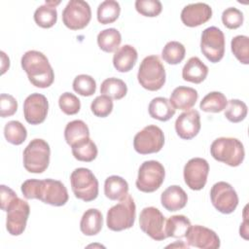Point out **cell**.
Wrapping results in <instances>:
<instances>
[{
  "mask_svg": "<svg viewBox=\"0 0 249 249\" xmlns=\"http://www.w3.org/2000/svg\"><path fill=\"white\" fill-rule=\"evenodd\" d=\"M113 101L112 98H110L107 95L101 94L96 96L91 104H90V110L92 114L99 118H105L111 114L113 111Z\"/></svg>",
  "mask_w": 249,
  "mask_h": 249,
  "instance_id": "cell-40",
  "label": "cell"
},
{
  "mask_svg": "<svg viewBox=\"0 0 249 249\" xmlns=\"http://www.w3.org/2000/svg\"><path fill=\"white\" fill-rule=\"evenodd\" d=\"M34 20L36 24L42 28H50L53 26L57 20L56 8L46 2L35 10Z\"/></svg>",
  "mask_w": 249,
  "mask_h": 249,
  "instance_id": "cell-33",
  "label": "cell"
},
{
  "mask_svg": "<svg viewBox=\"0 0 249 249\" xmlns=\"http://www.w3.org/2000/svg\"><path fill=\"white\" fill-rule=\"evenodd\" d=\"M73 89L82 96H91L96 90L95 80L87 74L78 75L73 81Z\"/></svg>",
  "mask_w": 249,
  "mask_h": 249,
  "instance_id": "cell-39",
  "label": "cell"
},
{
  "mask_svg": "<svg viewBox=\"0 0 249 249\" xmlns=\"http://www.w3.org/2000/svg\"><path fill=\"white\" fill-rule=\"evenodd\" d=\"M225 35L220 28L210 26L202 31L200 51L210 62L216 63L223 58L225 54Z\"/></svg>",
  "mask_w": 249,
  "mask_h": 249,
  "instance_id": "cell-9",
  "label": "cell"
},
{
  "mask_svg": "<svg viewBox=\"0 0 249 249\" xmlns=\"http://www.w3.org/2000/svg\"><path fill=\"white\" fill-rule=\"evenodd\" d=\"M23 166L30 173H43L49 166L50 145L41 138H35L23 150Z\"/></svg>",
  "mask_w": 249,
  "mask_h": 249,
  "instance_id": "cell-6",
  "label": "cell"
},
{
  "mask_svg": "<svg viewBox=\"0 0 249 249\" xmlns=\"http://www.w3.org/2000/svg\"><path fill=\"white\" fill-rule=\"evenodd\" d=\"M21 67L27 74L29 82L36 88L46 89L52 86L54 73L48 57L41 52L31 50L21 56Z\"/></svg>",
  "mask_w": 249,
  "mask_h": 249,
  "instance_id": "cell-2",
  "label": "cell"
},
{
  "mask_svg": "<svg viewBox=\"0 0 249 249\" xmlns=\"http://www.w3.org/2000/svg\"><path fill=\"white\" fill-rule=\"evenodd\" d=\"M164 177L165 170L160 161L146 160L138 169L135 185L136 188L143 193H153L161 186Z\"/></svg>",
  "mask_w": 249,
  "mask_h": 249,
  "instance_id": "cell-8",
  "label": "cell"
},
{
  "mask_svg": "<svg viewBox=\"0 0 249 249\" xmlns=\"http://www.w3.org/2000/svg\"><path fill=\"white\" fill-rule=\"evenodd\" d=\"M136 206L131 196L128 194L120 199L119 203L112 206L106 217V225L113 231H121L130 229L134 225Z\"/></svg>",
  "mask_w": 249,
  "mask_h": 249,
  "instance_id": "cell-5",
  "label": "cell"
},
{
  "mask_svg": "<svg viewBox=\"0 0 249 249\" xmlns=\"http://www.w3.org/2000/svg\"><path fill=\"white\" fill-rule=\"evenodd\" d=\"M186 54V49L184 45L178 41H170L165 44L161 51L162 59L171 65L179 64Z\"/></svg>",
  "mask_w": 249,
  "mask_h": 249,
  "instance_id": "cell-35",
  "label": "cell"
},
{
  "mask_svg": "<svg viewBox=\"0 0 249 249\" xmlns=\"http://www.w3.org/2000/svg\"><path fill=\"white\" fill-rule=\"evenodd\" d=\"M60 110L66 115H75L81 109L80 99L71 92H64L58 98Z\"/></svg>",
  "mask_w": 249,
  "mask_h": 249,
  "instance_id": "cell-41",
  "label": "cell"
},
{
  "mask_svg": "<svg viewBox=\"0 0 249 249\" xmlns=\"http://www.w3.org/2000/svg\"><path fill=\"white\" fill-rule=\"evenodd\" d=\"M103 226L102 213L96 208H89L83 214L80 222L81 231L88 236L99 233Z\"/></svg>",
  "mask_w": 249,
  "mask_h": 249,
  "instance_id": "cell-24",
  "label": "cell"
},
{
  "mask_svg": "<svg viewBox=\"0 0 249 249\" xmlns=\"http://www.w3.org/2000/svg\"><path fill=\"white\" fill-rule=\"evenodd\" d=\"M166 74L158 55H148L140 63L137 80L142 88L150 91L160 89L165 84Z\"/></svg>",
  "mask_w": 249,
  "mask_h": 249,
  "instance_id": "cell-4",
  "label": "cell"
},
{
  "mask_svg": "<svg viewBox=\"0 0 249 249\" xmlns=\"http://www.w3.org/2000/svg\"><path fill=\"white\" fill-rule=\"evenodd\" d=\"M198 98L197 91L190 87H177L170 94L169 101L175 109L190 110Z\"/></svg>",
  "mask_w": 249,
  "mask_h": 249,
  "instance_id": "cell-22",
  "label": "cell"
},
{
  "mask_svg": "<svg viewBox=\"0 0 249 249\" xmlns=\"http://www.w3.org/2000/svg\"><path fill=\"white\" fill-rule=\"evenodd\" d=\"M208 74V67L197 57L193 56L188 59L182 69V78L194 84H200Z\"/></svg>",
  "mask_w": 249,
  "mask_h": 249,
  "instance_id": "cell-23",
  "label": "cell"
},
{
  "mask_svg": "<svg viewBox=\"0 0 249 249\" xmlns=\"http://www.w3.org/2000/svg\"><path fill=\"white\" fill-rule=\"evenodd\" d=\"M139 226L142 231L154 240L160 241L167 237L164 232L165 218L163 214L154 206L142 209L139 215Z\"/></svg>",
  "mask_w": 249,
  "mask_h": 249,
  "instance_id": "cell-13",
  "label": "cell"
},
{
  "mask_svg": "<svg viewBox=\"0 0 249 249\" xmlns=\"http://www.w3.org/2000/svg\"><path fill=\"white\" fill-rule=\"evenodd\" d=\"M160 202L167 211H178L184 208L188 202L186 192L178 185H172L166 188L160 196Z\"/></svg>",
  "mask_w": 249,
  "mask_h": 249,
  "instance_id": "cell-20",
  "label": "cell"
},
{
  "mask_svg": "<svg viewBox=\"0 0 249 249\" xmlns=\"http://www.w3.org/2000/svg\"><path fill=\"white\" fill-rule=\"evenodd\" d=\"M213 206L223 214L232 213L238 205V196L233 187L224 181L215 183L210 190Z\"/></svg>",
  "mask_w": 249,
  "mask_h": 249,
  "instance_id": "cell-12",
  "label": "cell"
},
{
  "mask_svg": "<svg viewBox=\"0 0 249 249\" xmlns=\"http://www.w3.org/2000/svg\"><path fill=\"white\" fill-rule=\"evenodd\" d=\"M23 196L27 199H39L46 204L62 206L68 201V192L64 184L54 179H28L20 187Z\"/></svg>",
  "mask_w": 249,
  "mask_h": 249,
  "instance_id": "cell-1",
  "label": "cell"
},
{
  "mask_svg": "<svg viewBox=\"0 0 249 249\" xmlns=\"http://www.w3.org/2000/svg\"><path fill=\"white\" fill-rule=\"evenodd\" d=\"M73 157L80 160L89 162L95 160L98 154L97 147L95 143L89 138H85L71 146Z\"/></svg>",
  "mask_w": 249,
  "mask_h": 249,
  "instance_id": "cell-28",
  "label": "cell"
},
{
  "mask_svg": "<svg viewBox=\"0 0 249 249\" xmlns=\"http://www.w3.org/2000/svg\"><path fill=\"white\" fill-rule=\"evenodd\" d=\"M6 229L11 235H20L25 228L30 214V206L27 201L17 197L7 208Z\"/></svg>",
  "mask_w": 249,
  "mask_h": 249,
  "instance_id": "cell-14",
  "label": "cell"
},
{
  "mask_svg": "<svg viewBox=\"0 0 249 249\" xmlns=\"http://www.w3.org/2000/svg\"><path fill=\"white\" fill-rule=\"evenodd\" d=\"M231 49L236 59L242 64H249V38L245 35L234 36L231 41Z\"/></svg>",
  "mask_w": 249,
  "mask_h": 249,
  "instance_id": "cell-38",
  "label": "cell"
},
{
  "mask_svg": "<svg viewBox=\"0 0 249 249\" xmlns=\"http://www.w3.org/2000/svg\"><path fill=\"white\" fill-rule=\"evenodd\" d=\"M187 245L200 249H217L221 245L218 234L204 226H191L186 234Z\"/></svg>",
  "mask_w": 249,
  "mask_h": 249,
  "instance_id": "cell-16",
  "label": "cell"
},
{
  "mask_svg": "<svg viewBox=\"0 0 249 249\" xmlns=\"http://www.w3.org/2000/svg\"><path fill=\"white\" fill-rule=\"evenodd\" d=\"M4 136L9 143L20 145L27 137V130L20 122L10 121L4 126Z\"/></svg>",
  "mask_w": 249,
  "mask_h": 249,
  "instance_id": "cell-36",
  "label": "cell"
},
{
  "mask_svg": "<svg viewBox=\"0 0 249 249\" xmlns=\"http://www.w3.org/2000/svg\"><path fill=\"white\" fill-rule=\"evenodd\" d=\"M70 184L74 196L81 200L92 201L98 196V181L89 168L79 167L72 171Z\"/></svg>",
  "mask_w": 249,
  "mask_h": 249,
  "instance_id": "cell-7",
  "label": "cell"
},
{
  "mask_svg": "<svg viewBox=\"0 0 249 249\" xmlns=\"http://www.w3.org/2000/svg\"><path fill=\"white\" fill-rule=\"evenodd\" d=\"M1 57H2V64H1L2 71H1V74H4L10 67V59L4 52H1Z\"/></svg>",
  "mask_w": 249,
  "mask_h": 249,
  "instance_id": "cell-47",
  "label": "cell"
},
{
  "mask_svg": "<svg viewBox=\"0 0 249 249\" xmlns=\"http://www.w3.org/2000/svg\"><path fill=\"white\" fill-rule=\"evenodd\" d=\"M212 17V9L206 3H192L185 6L181 12L182 22L189 27L199 26Z\"/></svg>",
  "mask_w": 249,
  "mask_h": 249,
  "instance_id": "cell-19",
  "label": "cell"
},
{
  "mask_svg": "<svg viewBox=\"0 0 249 249\" xmlns=\"http://www.w3.org/2000/svg\"><path fill=\"white\" fill-rule=\"evenodd\" d=\"M121 13V6L115 0H105L97 7V20L101 24L113 23Z\"/></svg>",
  "mask_w": 249,
  "mask_h": 249,
  "instance_id": "cell-32",
  "label": "cell"
},
{
  "mask_svg": "<svg viewBox=\"0 0 249 249\" xmlns=\"http://www.w3.org/2000/svg\"><path fill=\"white\" fill-rule=\"evenodd\" d=\"M91 9L88 2L70 0L62 11V22L71 30L85 28L90 21Z\"/></svg>",
  "mask_w": 249,
  "mask_h": 249,
  "instance_id": "cell-11",
  "label": "cell"
},
{
  "mask_svg": "<svg viewBox=\"0 0 249 249\" xmlns=\"http://www.w3.org/2000/svg\"><path fill=\"white\" fill-rule=\"evenodd\" d=\"M228 100L224 93L220 91H211L207 93L200 101L199 108L208 113H219L227 106Z\"/></svg>",
  "mask_w": 249,
  "mask_h": 249,
  "instance_id": "cell-34",
  "label": "cell"
},
{
  "mask_svg": "<svg viewBox=\"0 0 249 249\" xmlns=\"http://www.w3.org/2000/svg\"><path fill=\"white\" fill-rule=\"evenodd\" d=\"M138 58L137 51L131 45H124L119 48L113 56V65L119 72H129Z\"/></svg>",
  "mask_w": 249,
  "mask_h": 249,
  "instance_id": "cell-21",
  "label": "cell"
},
{
  "mask_svg": "<svg viewBox=\"0 0 249 249\" xmlns=\"http://www.w3.org/2000/svg\"><path fill=\"white\" fill-rule=\"evenodd\" d=\"M135 9L144 17L154 18L161 13L162 5L159 0H136Z\"/></svg>",
  "mask_w": 249,
  "mask_h": 249,
  "instance_id": "cell-42",
  "label": "cell"
},
{
  "mask_svg": "<svg viewBox=\"0 0 249 249\" xmlns=\"http://www.w3.org/2000/svg\"><path fill=\"white\" fill-rule=\"evenodd\" d=\"M191 226V221L186 216L173 215L167 219L164 226V232L167 237L182 238L186 236Z\"/></svg>",
  "mask_w": 249,
  "mask_h": 249,
  "instance_id": "cell-27",
  "label": "cell"
},
{
  "mask_svg": "<svg viewBox=\"0 0 249 249\" xmlns=\"http://www.w3.org/2000/svg\"><path fill=\"white\" fill-rule=\"evenodd\" d=\"M210 154L218 161L235 167L242 163L245 151L240 140L233 137H219L210 146Z\"/></svg>",
  "mask_w": 249,
  "mask_h": 249,
  "instance_id": "cell-3",
  "label": "cell"
},
{
  "mask_svg": "<svg viewBox=\"0 0 249 249\" xmlns=\"http://www.w3.org/2000/svg\"><path fill=\"white\" fill-rule=\"evenodd\" d=\"M18 110L17 99L7 93H1L0 95V116L2 118L13 116Z\"/></svg>",
  "mask_w": 249,
  "mask_h": 249,
  "instance_id": "cell-44",
  "label": "cell"
},
{
  "mask_svg": "<svg viewBox=\"0 0 249 249\" xmlns=\"http://www.w3.org/2000/svg\"><path fill=\"white\" fill-rule=\"evenodd\" d=\"M164 144V134L160 127L150 124L137 132L133 138L134 150L141 155L158 153Z\"/></svg>",
  "mask_w": 249,
  "mask_h": 249,
  "instance_id": "cell-10",
  "label": "cell"
},
{
  "mask_svg": "<svg viewBox=\"0 0 249 249\" xmlns=\"http://www.w3.org/2000/svg\"><path fill=\"white\" fill-rule=\"evenodd\" d=\"M177 135L185 140H190L197 135L200 130V116L196 110H188L179 115L175 121Z\"/></svg>",
  "mask_w": 249,
  "mask_h": 249,
  "instance_id": "cell-18",
  "label": "cell"
},
{
  "mask_svg": "<svg viewBox=\"0 0 249 249\" xmlns=\"http://www.w3.org/2000/svg\"><path fill=\"white\" fill-rule=\"evenodd\" d=\"M126 84L118 78L112 77L105 79L100 86V93L109 96L112 99L120 100L126 95Z\"/></svg>",
  "mask_w": 249,
  "mask_h": 249,
  "instance_id": "cell-31",
  "label": "cell"
},
{
  "mask_svg": "<svg viewBox=\"0 0 249 249\" xmlns=\"http://www.w3.org/2000/svg\"><path fill=\"white\" fill-rule=\"evenodd\" d=\"M167 247H182V248H186V247H189L187 244H184L182 241H180V242H176V243H174V244H170V245H168Z\"/></svg>",
  "mask_w": 249,
  "mask_h": 249,
  "instance_id": "cell-48",
  "label": "cell"
},
{
  "mask_svg": "<svg viewBox=\"0 0 249 249\" xmlns=\"http://www.w3.org/2000/svg\"><path fill=\"white\" fill-rule=\"evenodd\" d=\"M149 115L156 120L160 122H166L170 120L175 112L176 109L171 105L170 101L165 97H155L151 100L148 106Z\"/></svg>",
  "mask_w": 249,
  "mask_h": 249,
  "instance_id": "cell-25",
  "label": "cell"
},
{
  "mask_svg": "<svg viewBox=\"0 0 249 249\" xmlns=\"http://www.w3.org/2000/svg\"><path fill=\"white\" fill-rule=\"evenodd\" d=\"M122 42V35L116 28H107L97 35V44L100 50L105 53L116 52Z\"/></svg>",
  "mask_w": 249,
  "mask_h": 249,
  "instance_id": "cell-30",
  "label": "cell"
},
{
  "mask_svg": "<svg viewBox=\"0 0 249 249\" xmlns=\"http://www.w3.org/2000/svg\"><path fill=\"white\" fill-rule=\"evenodd\" d=\"M243 216H244V220H243V223L240 225L239 233H240V236H242L244 239H248V219H247V206H245V208H244Z\"/></svg>",
  "mask_w": 249,
  "mask_h": 249,
  "instance_id": "cell-46",
  "label": "cell"
},
{
  "mask_svg": "<svg viewBox=\"0 0 249 249\" xmlns=\"http://www.w3.org/2000/svg\"><path fill=\"white\" fill-rule=\"evenodd\" d=\"M18 197L17 194L9 187L5 185L0 186V202L1 209L3 211H7L9 205Z\"/></svg>",
  "mask_w": 249,
  "mask_h": 249,
  "instance_id": "cell-45",
  "label": "cell"
},
{
  "mask_svg": "<svg viewBox=\"0 0 249 249\" xmlns=\"http://www.w3.org/2000/svg\"><path fill=\"white\" fill-rule=\"evenodd\" d=\"M244 17L240 10L234 7L227 8L222 14L223 24L229 29H236L243 23Z\"/></svg>",
  "mask_w": 249,
  "mask_h": 249,
  "instance_id": "cell-43",
  "label": "cell"
},
{
  "mask_svg": "<svg viewBox=\"0 0 249 249\" xmlns=\"http://www.w3.org/2000/svg\"><path fill=\"white\" fill-rule=\"evenodd\" d=\"M88 137H89V129L84 121L74 120L66 124L64 138L69 146Z\"/></svg>",
  "mask_w": 249,
  "mask_h": 249,
  "instance_id": "cell-29",
  "label": "cell"
},
{
  "mask_svg": "<svg viewBox=\"0 0 249 249\" xmlns=\"http://www.w3.org/2000/svg\"><path fill=\"white\" fill-rule=\"evenodd\" d=\"M224 115L226 119L231 123H239L243 121L247 116V105L239 99H231L228 101L226 108L224 109Z\"/></svg>",
  "mask_w": 249,
  "mask_h": 249,
  "instance_id": "cell-37",
  "label": "cell"
},
{
  "mask_svg": "<svg viewBox=\"0 0 249 249\" xmlns=\"http://www.w3.org/2000/svg\"><path fill=\"white\" fill-rule=\"evenodd\" d=\"M209 173V164L202 158H193L184 166L183 174L186 185L194 191L204 188Z\"/></svg>",
  "mask_w": 249,
  "mask_h": 249,
  "instance_id": "cell-15",
  "label": "cell"
},
{
  "mask_svg": "<svg viewBox=\"0 0 249 249\" xmlns=\"http://www.w3.org/2000/svg\"><path fill=\"white\" fill-rule=\"evenodd\" d=\"M49 102L44 94L34 92L28 95L23 102V116L30 124H42L48 115Z\"/></svg>",
  "mask_w": 249,
  "mask_h": 249,
  "instance_id": "cell-17",
  "label": "cell"
},
{
  "mask_svg": "<svg viewBox=\"0 0 249 249\" xmlns=\"http://www.w3.org/2000/svg\"><path fill=\"white\" fill-rule=\"evenodd\" d=\"M104 194L111 200H120L128 194V184L121 176H109L104 183Z\"/></svg>",
  "mask_w": 249,
  "mask_h": 249,
  "instance_id": "cell-26",
  "label": "cell"
}]
</instances>
